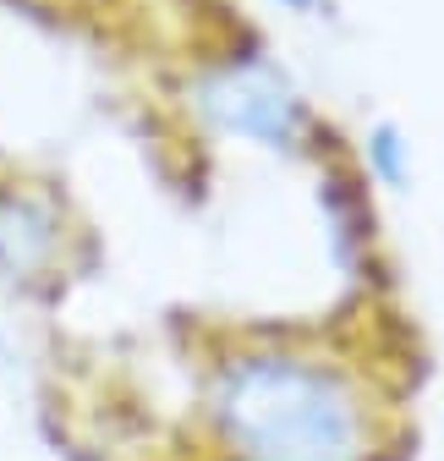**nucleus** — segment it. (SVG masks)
<instances>
[{"instance_id": "3", "label": "nucleus", "mask_w": 444, "mask_h": 461, "mask_svg": "<svg viewBox=\"0 0 444 461\" xmlns=\"http://www.w3.org/2000/svg\"><path fill=\"white\" fill-rule=\"evenodd\" d=\"M203 110L219 127H231L258 143H291L297 132V99L274 83H258L247 72H219L203 83Z\"/></svg>"}, {"instance_id": "4", "label": "nucleus", "mask_w": 444, "mask_h": 461, "mask_svg": "<svg viewBox=\"0 0 444 461\" xmlns=\"http://www.w3.org/2000/svg\"><path fill=\"white\" fill-rule=\"evenodd\" d=\"M280 6H297V12H302V6H313V0H280Z\"/></svg>"}, {"instance_id": "2", "label": "nucleus", "mask_w": 444, "mask_h": 461, "mask_svg": "<svg viewBox=\"0 0 444 461\" xmlns=\"http://www.w3.org/2000/svg\"><path fill=\"white\" fill-rule=\"evenodd\" d=\"M67 258V209L33 182H0V280L44 285Z\"/></svg>"}, {"instance_id": "1", "label": "nucleus", "mask_w": 444, "mask_h": 461, "mask_svg": "<svg viewBox=\"0 0 444 461\" xmlns=\"http://www.w3.org/2000/svg\"><path fill=\"white\" fill-rule=\"evenodd\" d=\"M214 429L231 461H362L368 407L357 384L302 352H247L214 379Z\"/></svg>"}]
</instances>
